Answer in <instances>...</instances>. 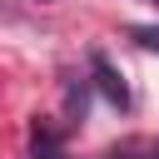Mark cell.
I'll list each match as a JSON object with an SVG mask.
<instances>
[{"label": "cell", "instance_id": "1", "mask_svg": "<svg viewBox=\"0 0 159 159\" xmlns=\"http://www.w3.org/2000/svg\"><path fill=\"white\" fill-rule=\"evenodd\" d=\"M89 70H94V84H99V94H104L114 109H124V104H129V84H124V75L109 65V55H99V50H94V55H89Z\"/></svg>", "mask_w": 159, "mask_h": 159}, {"label": "cell", "instance_id": "2", "mask_svg": "<svg viewBox=\"0 0 159 159\" xmlns=\"http://www.w3.org/2000/svg\"><path fill=\"white\" fill-rule=\"evenodd\" d=\"M129 35H134L144 50H159V25H139V30H129Z\"/></svg>", "mask_w": 159, "mask_h": 159}, {"label": "cell", "instance_id": "3", "mask_svg": "<svg viewBox=\"0 0 159 159\" xmlns=\"http://www.w3.org/2000/svg\"><path fill=\"white\" fill-rule=\"evenodd\" d=\"M35 159H65V154L55 149V139H50V134H35Z\"/></svg>", "mask_w": 159, "mask_h": 159}, {"label": "cell", "instance_id": "4", "mask_svg": "<svg viewBox=\"0 0 159 159\" xmlns=\"http://www.w3.org/2000/svg\"><path fill=\"white\" fill-rule=\"evenodd\" d=\"M144 5H159V0H144Z\"/></svg>", "mask_w": 159, "mask_h": 159}]
</instances>
